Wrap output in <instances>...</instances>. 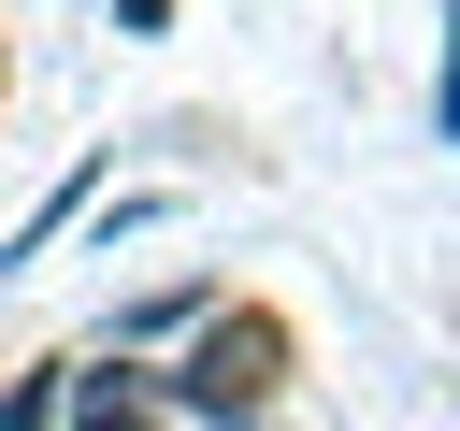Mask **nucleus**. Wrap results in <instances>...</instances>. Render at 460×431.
<instances>
[{
	"label": "nucleus",
	"instance_id": "1",
	"mask_svg": "<svg viewBox=\"0 0 460 431\" xmlns=\"http://www.w3.org/2000/svg\"><path fill=\"white\" fill-rule=\"evenodd\" d=\"M273 374H288V330L244 302V316H201V345L172 359V402L216 417V431H259V417H273Z\"/></svg>",
	"mask_w": 460,
	"mask_h": 431
},
{
	"label": "nucleus",
	"instance_id": "2",
	"mask_svg": "<svg viewBox=\"0 0 460 431\" xmlns=\"http://www.w3.org/2000/svg\"><path fill=\"white\" fill-rule=\"evenodd\" d=\"M72 431H158L144 417V374H72Z\"/></svg>",
	"mask_w": 460,
	"mask_h": 431
},
{
	"label": "nucleus",
	"instance_id": "3",
	"mask_svg": "<svg viewBox=\"0 0 460 431\" xmlns=\"http://www.w3.org/2000/svg\"><path fill=\"white\" fill-rule=\"evenodd\" d=\"M0 431H58V374H14L0 388Z\"/></svg>",
	"mask_w": 460,
	"mask_h": 431
}]
</instances>
